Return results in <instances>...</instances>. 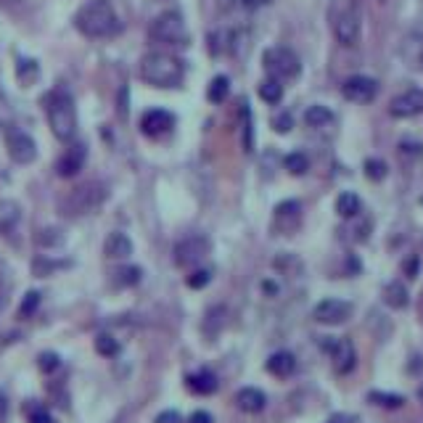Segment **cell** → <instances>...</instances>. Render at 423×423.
Masks as SVG:
<instances>
[{"label": "cell", "mask_w": 423, "mask_h": 423, "mask_svg": "<svg viewBox=\"0 0 423 423\" xmlns=\"http://www.w3.org/2000/svg\"><path fill=\"white\" fill-rule=\"evenodd\" d=\"M37 365H40V371H43V373H53V371H59L61 357L56 354V352H43V354H40V360H37Z\"/></svg>", "instance_id": "32"}, {"label": "cell", "mask_w": 423, "mask_h": 423, "mask_svg": "<svg viewBox=\"0 0 423 423\" xmlns=\"http://www.w3.org/2000/svg\"><path fill=\"white\" fill-rule=\"evenodd\" d=\"M389 114L397 117V120H410V117L423 114V90L413 87V90H405V93H399L397 98H392Z\"/></svg>", "instance_id": "13"}, {"label": "cell", "mask_w": 423, "mask_h": 423, "mask_svg": "<svg viewBox=\"0 0 423 423\" xmlns=\"http://www.w3.org/2000/svg\"><path fill=\"white\" fill-rule=\"evenodd\" d=\"M141 77L154 87H178L185 77V66L180 59L167 53H148L141 61Z\"/></svg>", "instance_id": "2"}, {"label": "cell", "mask_w": 423, "mask_h": 423, "mask_svg": "<svg viewBox=\"0 0 423 423\" xmlns=\"http://www.w3.org/2000/svg\"><path fill=\"white\" fill-rule=\"evenodd\" d=\"M275 130H278V133H289V130H291V117H289V114L275 117Z\"/></svg>", "instance_id": "39"}, {"label": "cell", "mask_w": 423, "mask_h": 423, "mask_svg": "<svg viewBox=\"0 0 423 423\" xmlns=\"http://www.w3.org/2000/svg\"><path fill=\"white\" fill-rule=\"evenodd\" d=\"M74 24L85 37H109L120 29V19L109 0H90L77 11Z\"/></svg>", "instance_id": "1"}, {"label": "cell", "mask_w": 423, "mask_h": 423, "mask_svg": "<svg viewBox=\"0 0 423 423\" xmlns=\"http://www.w3.org/2000/svg\"><path fill=\"white\" fill-rule=\"evenodd\" d=\"M304 122H307L310 127H328V124L334 122V114H331V109H326V106H310V109L304 111Z\"/></svg>", "instance_id": "24"}, {"label": "cell", "mask_w": 423, "mask_h": 423, "mask_svg": "<svg viewBox=\"0 0 423 423\" xmlns=\"http://www.w3.org/2000/svg\"><path fill=\"white\" fill-rule=\"evenodd\" d=\"M368 399L378 405V408H389V410H397L405 405V397H399V394H389V392H371Z\"/></svg>", "instance_id": "28"}, {"label": "cell", "mask_w": 423, "mask_h": 423, "mask_svg": "<svg viewBox=\"0 0 423 423\" xmlns=\"http://www.w3.org/2000/svg\"><path fill=\"white\" fill-rule=\"evenodd\" d=\"M323 350L331 352V357H334V368H336V373H350L354 363H357V352L352 347L350 338H328L323 341Z\"/></svg>", "instance_id": "11"}, {"label": "cell", "mask_w": 423, "mask_h": 423, "mask_svg": "<svg viewBox=\"0 0 423 423\" xmlns=\"http://www.w3.org/2000/svg\"><path fill=\"white\" fill-rule=\"evenodd\" d=\"M270 0H243V6L246 8H262V6H267Z\"/></svg>", "instance_id": "41"}, {"label": "cell", "mask_w": 423, "mask_h": 423, "mask_svg": "<svg viewBox=\"0 0 423 423\" xmlns=\"http://www.w3.org/2000/svg\"><path fill=\"white\" fill-rule=\"evenodd\" d=\"M267 371L273 375H278V378H289V375L296 371V357L286 350L275 352V354H270V360H267Z\"/></svg>", "instance_id": "19"}, {"label": "cell", "mask_w": 423, "mask_h": 423, "mask_svg": "<svg viewBox=\"0 0 423 423\" xmlns=\"http://www.w3.org/2000/svg\"><path fill=\"white\" fill-rule=\"evenodd\" d=\"M6 413H8V402H6V397H0V421L6 418Z\"/></svg>", "instance_id": "43"}, {"label": "cell", "mask_w": 423, "mask_h": 423, "mask_svg": "<svg viewBox=\"0 0 423 423\" xmlns=\"http://www.w3.org/2000/svg\"><path fill=\"white\" fill-rule=\"evenodd\" d=\"M151 37L157 43H167V45H185L188 43V29H185V22H182L180 13L167 11L154 19Z\"/></svg>", "instance_id": "6"}, {"label": "cell", "mask_w": 423, "mask_h": 423, "mask_svg": "<svg viewBox=\"0 0 423 423\" xmlns=\"http://www.w3.org/2000/svg\"><path fill=\"white\" fill-rule=\"evenodd\" d=\"M220 387L217 375L212 373V371H196V373L188 375V389L196 392V394H215Z\"/></svg>", "instance_id": "20"}, {"label": "cell", "mask_w": 423, "mask_h": 423, "mask_svg": "<svg viewBox=\"0 0 423 423\" xmlns=\"http://www.w3.org/2000/svg\"><path fill=\"white\" fill-rule=\"evenodd\" d=\"M37 74H40V69H37L35 61H19V80L22 83H32V80H37Z\"/></svg>", "instance_id": "34"}, {"label": "cell", "mask_w": 423, "mask_h": 423, "mask_svg": "<svg viewBox=\"0 0 423 423\" xmlns=\"http://www.w3.org/2000/svg\"><path fill=\"white\" fill-rule=\"evenodd\" d=\"M6 145H8V157L16 162V164H29V162H35L37 157V145L35 141L29 138L27 133L22 130H8L6 133Z\"/></svg>", "instance_id": "12"}, {"label": "cell", "mask_w": 423, "mask_h": 423, "mask_svg": "<svg viewBox=\"0 0 423 423\" xmlns=\"http://www.w3.org/2000/svg\"><path fill=\"white\" fill-rule=\"evenodd\" d=\"M103 201H106V188L101 182H83L61 199L59 209L64 217H83V215L96 212Z\"/></svg>", "instance_id": "3"}, {"label": "cell", "mask_w": 423, "mask_h": 423, "mask_svg": "<svg viewBox=\"0 0 423 423\" xmlns=\"http://www.w3.org/2000/svg\"><path fill=\"white\" fill-rule=\"evenodd\" d=\"M141 275H143V270L141 267H120L117 273H114V286H122V289H127V286H135V283H141Z\"/></svg>", "instance_id": "25"}, {"label": "cell", "mask_w": 423, "mask_h": 423, "mask_svg": "<svg viewBox=\"0 0 423 423\" xmlns=\"http://www.w3.org/2000/svg\"><path fill=\"white\" fill-rule=\"evenodd\" d=\"M29 423H56V421H53V415L45 408H35V410H29Z\"/></svg>", "instance_id": "37"}, {"label": "cell", "mask_w": 423, "mask_h": 423, "mask_svg": "<svg viewBox=\"0 0 423 423\" xmlns=\"http://www.w3.org/2000/svg\"><path fill=\"white\" fill-rule=\"evenodd\" d=\"M45 111H48L50 130L59 141H72L74 130H77V111H74V101L69 93L64 90H53L45 101Z\"/></svg>", "instance_id": "4"}, {"label": "cell", "mask_w": 423, "mask_h": 423, "mask_svg": "<svg viewBox=\"0 0 423 423\" xmlns=\"http://www.w3.org/2000/svg\"><path fill=\"white\" fill-rule=\"evenodd\" d=\"M228 90H230V80L228 77H215L212 83H209V90H206V98L212 101V103H222L225 98H228Z\"/></svg>", "instance_id": "27"}, {"label": "cell", "mask_w": 423, "mask_h": 423, "mask_svg": "<svg viewBox=\"0 0 423 423\" xmlns=\"http://www.w3.org/2000/svg\"><path fill=\"white\" fill-rule=\"evenodd\" d=\"M384 302H387L389 307H394V310L408 307V289L402 286V280H392V283H387V289H384Z\"/></svg>", "instance_id": "22"}, {"label": "cell", "mask_w": 423, "mask_h": 423, "mask_svg": "<svg viewBox=\"0 0 423 423\" xmlns=\"http://www.w3.org/2000/svg\"><path fill=\"white\" fill-rule=\"evenodd\" d=\"M347 421H350L347 415H331V418H328V423H347Z\"/></svg>", "instance_id": "44"}, {"label": "cell", "mask_w": 423, "mask_h": 423, "mask_svg": "<svg viewBox=\"0 0 423 423\" xmlns=\"http://www.w3.org/2000/svg\"><path fill=\"white\" fill-rule=\"evenodd\" d=\"M313 317L323 326H338V323H347L352 317V304L344 299H323V302L315 304Z\"/></svg>", "instance_id": "9"}, {"label": "cell", "mask_w": 423, "mask_h": 423, "mask_svg": "<svg viewBox=\"0 0 423 423\" xmlns=\"http://www.w3.org/2000/svg\"><path fill=\"white\" fill-rule=\"evenodd\" d=\"M103 252H106L109 259H127V257L133 254V241H130L124 233H111L109 238H106Z\"/></svg>", "instance_id": "21"}, {"label": "cell", "mask_w": 423, "mask_h": 423, "mask_svg": "<svg viewBox=\"0 0 423 423\" xmlns=\"http://www.w3.org/2000/svg\"><path fill=\"white\" fill-rule=\"evenodd\" d=\"M157 423H182V418L178 410H164L157 415Z\"/></svg>", "instance_id": "38"}, {"label": "cell", "mask_w": 423, "mask_h": 423, "mask_svg": "<svg viewBox=\"0 0 423 423\" xmlns=\"http://www.w3.org/2000/svg\"><path fill=\"white\" fill-rule=\"evenodd\" d=\"M365 175H368L371 180H381V178H387V164L378 162V159H368V162H365Z\"/></svg>", "instance_id": "33"}, {"label": "cell", "mask_w": 423, "mask_h": 423, "mask_svg": "<svg viewBox=\"0 0 423 423\" xmlns=\"http://www.w3.org/2000/svg\"><path fill=\"white\" fill-rule=\"evenodd\" d=\"M360 29H363V22H360V11L352 0H344L341 6H336L334 11V35L341 45H354L360 40Z\"/></svg>", "instance_id": "5"}, {"label": "cell", "mask_w": 423, "mask_h": 423, "mask_svg": "<svg viewBox=\"0 0 423 423\" xmlns=\"http://www.w3.org/2000/svg\"><path fill=\"white\" fill-rule=\"evenodd\" d=\"M265 402H267V397H265V392H262V389L246 387L236 394V405H238V410L249 413V415L265 410Z\"/></svg>", "instance_id": "16"}, {"label": "cell", "mask_w": 423, "mask_h": 423, "mask_svg": "<svg viewBox=\"0 0 423 423\" xmlns=\"http://www.w3.org/2000/svg\"><path fill=\"white\" fill-rule=\"evenodd\" d=\"M64 238L59 236V230H40V236H37V243L40 246H56L61 243Z\"/></svg>", "instance_id": "36"}, {"label": "cell", "mask_w": 423, "mask_h": 423, "mask_svg": "<svg viewBox=\"0 0 423 423\" xmlns=\"http://www.w3.org/2000/svg\"><path fill=\"white\" fill-rule=\"evenodd\" d=\"M259 98L267 101V103H280V98H283V85L280 80H265V83H259Z\"/></svg>", "instance_id": "26"}, {"label": "cell", "mask_w": 423, "mask_h": 423, "mask_svg": "<svg viewBox=\"0 0 423 423\" xmlns=\"http://www.w3.org/2000/svg\"><path fill=\"white\" fill-rule=\"evenodd\" d=\"M96 352L98 354H103V357H114V354H120V341L111 336V334H98Z\"/></svg>", "instance_id": "29"}, {"label": "cell", "mask_w": 423, "mask_h": 423, "mask_svg": "<svg viewBox=\"0 0 423 423\" xmlns=\"http://www.w3.org/2000/svg\"><path fill=\"white\" fill-rule=\"evenodd\" d=\"M188 423H212V415L206 410H196L191 418H188Z\"/></svg>", "instance_id": "40"}, {"label": "cell", "mask_w": 423, "mask_h": 423, "mask_svg": "<svg viewBox=\"0 0 423 423\" xmlns=\"http://www.w3.org/2000/svg\"><path fill=\"white\" fill-rule=\"evenodd\" d=\"M302 225V204L299 201H283V204L275 206V217H273V228L283 233V236H291L296 233Z\"/></svg>", "instance_id": "14"}, {"label": "cell", "mask_w": 423, "mask_h": 423, "mask_svg": "<svg viewBox=\"0 0 423 423\" xmlns=\"http://www.w3.org/2000/svg\"><path fill=\"white\" fill-rule=\"evenodd\" d=\"M209 280H212V270H194V273L188 275V286H191V289H204Z\"/></svg>", "instance_id": "35"}, {"label": "cell", "mask_w": 423, "mask_h": 423, "mask_svg": "<svg viewBox=\"0 0 423 423\" xmlns=\"http://www.w3.org/2000/svg\"><path fill=\"white\" fill-rule=\"evenodd\" d=\"M402 59L408 61L413 69H423V29L405 37V43H402Z\"/></svg>", "instance_id": "18"}, {"label": "cell", "mask_w": 423, "mask_h": 423, "mask_svg": "<svg viewBox=\"0 0 423 423\" xmlns=\"http://www.w3.org/2000/svg\"><path fill=\"white\" fill-rule=\"evenodd\" d=\"M85 164V145H72L64 157L56 162V172H59L61 178H72L77 175Z\"/></svg>", "instance_id": "17"}, {"label": "cell", "mask_w": 423, "mask_h": 423, "mask_svg": "<svg viewBox=\"0 0 423 423\" xmlns=\"http://www.w3.org/2000/svg\"><path fill=\"white\" fill-rule=\"evenodd\" d=\"M310 167V159L304 157L302 151H296V154H289L286 157V169H289L291 175H304Z\"/></svg>", "instance_id": "30"}, {"label": "cell", "mask_w": 423, "mask_h": 423, "mask_svg": "<svg viewBox=\"0 0 423 423\" xmlns=\"http://www.w3.org/2000/svg\"><path fill=\"white\" fill-rule=\"evenodd\" d=\"M172 127H175V117L164 109L145 111L143 120H141V130H143L148 138H162V135H167Z\"/></svg>", "instance_id": "15"}, {"label": "cell", "mask_w": 423, "mask_h": 423, "mask_svg": "<svg viewBox=\"0 0 423 423\" xmlns=\"http://www.w3.org/2000/svg\"><path fill=\"white\" fill-rule=\"evenodd\" d=\"M206 254H209V238L194 233V236H188V238H182V241L175 243V249H172V262L178 267H194L204 259Z\"/></svg>", "instance_id": "8"}, {"label": "cell", "mask_w": 423, "mask_h": 423, "mask_svg": "<svg viewBox=\"0 0 423 423\" xmlns=\"http://www.w3.org/2000/svg\"><path fill=\"white\" fill-rule=\"evenodd\" d=\"M378 93V83L373 77H365V74H354L350 80H344L341 85V96L352 101V103H371Z\"/></svg>", "instance_id": "10"}, {"label": "cell", "mask_w": 423, "mask_h": 423, "mask_svg": "<svg viewBox=\"0 0 423 423\" xmlns=\"http://www.w3.org/2000/svg\"><path fill=\"white\" fill-rule=\"evenodd\" d=\"M233 3H236V0H220V8H222V11H228Z\"/></svg>", "instance_id": "45"}, {"label": "cell", "mask_w": 423, "mask_h": 423, "mask_svg": "<svg viewBox=\"0 0 423 423\" xmlns=\"http://www.w3.org/2000/svg\"><path fill=\"white\" fill-rule=\"evenodd\" d=\"M265 69L273 74V80H291L302 72V64L291 48H270L265 50Z\"/></svg>", "instance_id": "7"}, {"label": "cell", "mask_w": 423, "mask_h": 423, "mask_svg": "<svg viewBox=\"0 0 423 423\" xmlns=\"http://www.w3.org/2000/svg\"><path fill=\"white\" fill-rule=\"evenodd\" d=\"M336 212L341 217H357L360 215V196L350 194V191H344V194L336 199Z\"/></svg>", "instance_id": "23"}, {"label": "cell", "mask_w": 423, "mask_h": 423, "mask_svg": "<svg viewBox=\"0 0 423 423\" xmlns=\"http://www.w3.org/2000/svg\"><path fill=\"white\" fill-rule=\"evenodd\" d=\"M415 270H418V262H415V259H410V265L405 262V273H408V278H415Z\"/></svg>", "instance_id": "42"}, {"label": "cell", "mask_w": 423, "mask_h": 423, "mask_svg": "<svg viewBox=\"0 0 423 423\" xmlns=\"http://www.w3.org/2000/svg\"><path fill=\"white\" fill-rule=\"evenodd\" d=\"M37 307H40V294L37 291H27L24 299H22V307H19V315L22 317H32L37 313Z\"/></svg>", "instance_id": "31"}, {"label": "cell", "mask_w": 423, "mask_h": 423, "mask_svg": "<svg viewBox=\"0 0 423 423\" xmlns=\"http://www.w3.org/2000/svg\"><path fill=\"white\" fill-rule=\"evenodd\" d=\"M421 317H423V299H421Z\"/></svg>", "instance_id": "46"}]
</instances>
